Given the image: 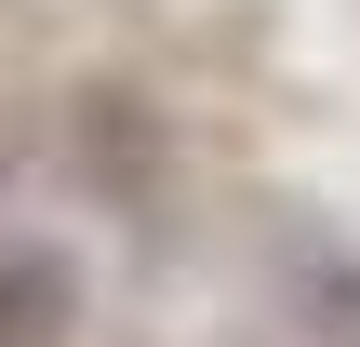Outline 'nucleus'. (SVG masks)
<instances>
[{
  "label": "nucleus",
  "instance_id": "nucleus-3",
  "mask_svg": "<svg viewBox=\"0 0 360 347\" xmlns=\"http://www.w3.org/2000/svg\"><path fill=\"white\" fill-rule=\"evenodd\" d=\"M0 174H13V160H0Z\"/></svg>",
  "mask_w": 360,
  "mask_h": 347
},
{
  "label": "nucleus",
  "instance_id": "nucleus-1",
  "mask_svg": "<svg viewBox=\"0 0 360 347\" xmlns=\"http://www.w3.org/2000/svg\"><path fill=\"white\" fill-rule=\"evenodd\" d=\"M67 321H80L67 254H0V347H53Z\"/></svg>",
  "mask_w": 360,
  "mask_h": 347
},
{
  "label": "nucleus",
  "instance_id": "nucleus-2",
  "mask_svg": "<svg viewBox=\"0 0 360 347\" xmlns=\"http://www.w3.org/2000/svg\"><path fill=\"white\" fill-rule=\"evenodd\" d=\"M281 308H294V347H360V267L347 254H294Z\"/></svg>",
  "mask_w": 360,
  "mask_h": 347
}]
</instances>
